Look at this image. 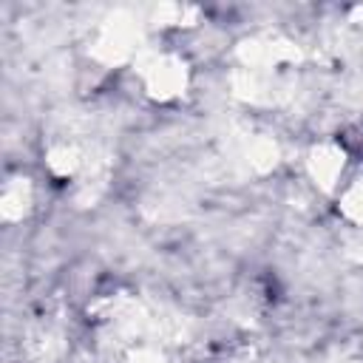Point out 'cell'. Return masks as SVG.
<instances>
[{"label":"cell","instance_id":"obj_3","mask_svg":"<svg viewBox=\"0 0 363 363\" xmlns=\"http://www.w3.org/2000/svg\"><path fill=\"white\" fill-rule=\"evenodd\" d=\"M94 57L105 65H119V62H136V57L142 54L139 48V31L130 23H105L94 43Z\"/></svg>","mask_w":363,"mask_h":363},{"label":"cell","instance_id":"obj_4","mask_svg":"<svg viewBox=\"0 0 363 363\" xmlns=\"http://www.w3.org/2000/svg\"><path fill=\"white\" fill-rule=\"evenodd\" d=\"M335 204H337V216L346 224L363 227V173L349 176L343 182V187L335 193Z\"/></svg>","mask_w":363,"mask_h":363},{"label":"cell","instance_id":"obj_5","mask_svg":"<svg viewBox=\"0 0 363 363\" xmlns=\"http://www.w3.org/2000/svg\"><path fill=\"white\" fill-rule=\"evenodd\" d=\"M122 363H167V354L150 343H139V346H130L125 352Z\"/></svg>","mask_w":363,"mask_h":363},{"label":"cell","instance_id":"obj_1","mask_svg":"<svg viewBox=\"0 0 363 363\" xmlns=\"http://www.w3.org/2000/svg\"><path fill=\"white\" fill-rule=\"evenodd\" d=\"M133 77L142 94L156 105H170L190 88V65L179 51L142 48L133 62Z\"/></svg>","mask_w":363,"mask_h":363},{"label":"cell","instance_id":"obj_2","mask_svg":"<svg viewBox=\"0 0 363 363\" xmlns=\"http://www.w3.org/2000/svg\"><path fill=\"white\" fill-rule=\"evenodd\" d=\"M306 176L323 193H337L349 179V147L340 142H320L306 153Z\"/></svg>","mask_w":363,"mask_h":363}]
</instances>
